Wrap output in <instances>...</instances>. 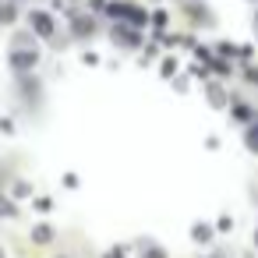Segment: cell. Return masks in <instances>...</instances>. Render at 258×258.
<instances>
[{
	"label": "cell",
	"instance_id": "cell-6",
	"mask_svg": "<svg viewBox=\"0 0 258 258\" xmlns=\"http://www.w3.org/2000/svg\"><path fill=\"white\" fill-rule=\"evenodd\" d=\"M145 258H163V251H149V254H145Z\"/></svg>",
	"mask_w": 258,
	"mask_h": 258
},
{
	"label": "cell",
	"instance_id": "cell-1",
	"mask_svg": "<svg viewBox=\"0 0 258 258\" xmlns=\"http://www.w3.org/2000/svg\"><path fill=\"white\" fill-rule=\"evenodd\" d=\"M29 22L36 25V32H39V36H50V32H53V22H50V15H43V11H39V15H32Z\"/></svg>",
	"mask_w": 258,
	"mask_h": 258
},
{
	"label": "cell",
	"instance_id": "cell-4",
	"mask_svg": "<svg viewBox=\"0 0 258 258\" xmlns=\"http://www.w3.org/2000/svg\"><path fill=\"white\" fill-rule=\"evenodd\" d=\"M195 240H209V226H195Z\"/></svg>",
	"mask_w": 258,
	"mask_h": 258
},
{
	"label": "cell",
	"instance_id": "cell-3",
	"mask_svg": "<svg viewBox=\"0 0 258 258\" xmlns=\"http://www.w3.org/2000/svg\"><path fill=\"white\" fill-rule=\"evenodd\" d=\"M247 149H254V152H258V124L247 131Z\"/></svg>",
	"mask_w": 258,
	"mask_h": 258
},
{
	"label": "cell",
	"instance_id": "cell-2",
	"mask_svg": "<svg viewBox=\"0 0 258 258\" xmlns=\"http://www.w3.org/2000/svg\"><path fill=\"white\" fill-rule=\"evenodd\" d=\"M11 64H15V68H32V64H36V50H32V53H29V50H18V53L11 57Z\"/></svg>",
	"mask_w": 258,
	"mask_h": 258
},
{
	"label": "cell",
	"instance_id": "cell-5",
	"mask_svg": "<svg viewBox=\"0 0 258 258\" xmlns=\"http://www.w3.org/2000/svg\"><path fill=\"white\" fill-rule=\"evenodd\" d=\"M247 82H254V85H258V71H251V75H247Z\"/></svg>",
	"mask_w": 258,
	"mask_h": 258
}]
</instances>
